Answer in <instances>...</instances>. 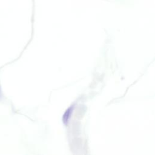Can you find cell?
Here are the masks:
<instances>
[{
  "label": "cell",
  "instance_id": "cell-1",
  "mask_svg": "<svg viewBox=\"0 0 155 155\" xmlns=\"http://www.w3.org/2000/svg\"><path fill=\"white\" fill-rule=\"evenodd\" d=\"M73 107L74 106H70L69 108H68L66 110V111H65L64 114H63L62 121L65 124H66L68 122L69 118L70 117V116H71V114L72 113V111H73Z\"/></svg>",
  "mask_w": 155,
  "mask_h": 155
}]
</instances>
